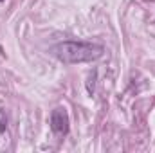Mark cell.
Returning <instances> with one entry per match:
<instances>
[{"mask_svg":"<svg viewBox=\"0 0 155 153\" xmlns=\"http://www.w3.org/2000/svg\"><path fill=\"white\" fill-rule=\"evenodd\" d=\"M52 52L61 63L72 65V63H87L99 60L105 52V47L92 41H61L54 45Z\"/></svg>","mask_w":155,"mask_h":153,"instance_id":"6da1fadb","label":"cell"},{"mask_svg":"<svg viewBox=\"0 0 155 153\" xmlns=\"http://www.w3.org/2000/svg\"><path fill=\"white\" fill-rule=\"evenodd\" d=\"M51 130L58 135L69 133V115L65 108H54L51 112Z\"/></svg>","mask_w":155,"mask_h":153,"instance_id":"7a4b0ae2","label":"cell"},{"mask_svg":"<svg viewBox=\"0 0 155 153\" xmlns=\"http://www.w3.org/2000/svg\"><path fill=\"white\" fill-rule=\"evenodd\" d=\"M0 2H2V0H0Z\"/></svg>","mask_w":155,"mask_h":153,"instance_id":"3957f363","label":"cell"}]
</instances>
